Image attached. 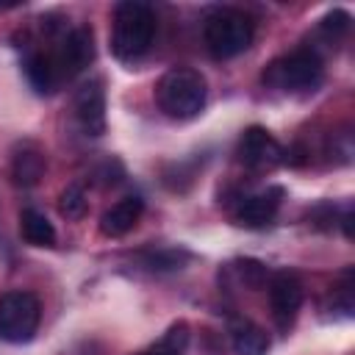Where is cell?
I'll return each instance as SVG.
<instances>
[{
	"mask_svg": "<svg viewBox=\"0 0 355 355\" xmlns=\"http://www.w3.org/2000/svg\"><path fill=\"white\" fill-rule=\"evenodd\" d=\"M155 36V11L147 3L125 0L114 8V31H111V50L119 61L141 58Z\"/></svg>",
	"mask_w": 355,
	"mask_h": 355,
	"instance_id": "6da1fadb",
	"label": "cell"
},
{
	"mask_svg": "<svg viewBox=\"0 0 355 355\" xmlns=\"http://www.w3.org/2000/svg\"><path fill=\"white\" fill-rule=\"evenodd\" d=\"M205 78L191 67H175L155 83V103L169 119H194L205 108Z\"/></svg>",
	"mask_w": 355,
	"mask_h": 355,
	"instance_id": "7a4b0ae2",
	"label": "cell"
},
{
	"mask_svg": "<svg viewBox=\"0 0 355 355\" xmlns=\"http://www.w3.org/2000/svg\"><path fill=\"white\" fill-rule=\"evenodd\" d=\"M255 36V22L241 8H216L205 17L202 39L214 58H236L241 55Z\"/></svg>",
	"mask_w": 355,
	"mask_h": 355,
	"instance_id": "3957f363",
	"label": "cell"
},
{
	"mask_svg": "<svg viewBox=\"0 0 355 355\" xmlns=\"http://www.w3.org/2000/svg\"><path fill=\"white\" fill-rule=\"evenodd\" d=\"M322 80V58L313 50H294L272 61L263 72V83L283 92H311Z\"/></svg>",
	"mask_w": 355,
	"mask_h": 355,
	"instance_id": "277c9868",
	"label": "cell"
},
{
	"mask_svg": "<svg viewBox=\"0 0 355 355\" xmlns=\"http://www.w3.org/2000/svg\"><path fill=\"white\" fill-rule=\"evenodd\" d=\"M42 319V305L31 291H6L0 294V338L8 344H25L33 338Z\"/></svg>",
	"mask_w": 355,
	"mask_h": 355,
	"instance_id": "5b68a950",
	"label": "cell"
},
{
	"mask_svg": "<svg viewBox=\"0 0 355 355\" xmlns=\"http://www.w3.org/2000/svg\"><path fill=\"white\" fill-rule=\"evenodd\" d=\"M283 147L280 141L261 125H252L239 139V161L250 169H275L283 164Z\"/></svg>",
	"mask_w": 355,
	"mask_h": 355,
	"instance_id": "8992f818",
	"label": "cell"
},
{
	"mask_svg": "<svg viewBox=\"0 0 355 355\" xmlns=\"http://www.w3.org/2000/svg\"><path fill=\"white\" fill-rule=\"evenodd\" d=\"M269 305L280 327H288L302 305V283L291 272H277L269 280Z\"/></svg>",
	"mask_w": 355,
	"mask_h": 355,
	"instance_id": "52a82bcc",
	"label": "cell"
},
{
	"mask_svg": "<svg viewBox=\"0 0 355 355\" xmlns=\"http://www.w3.org/2000/svg\"><path fill=\"white\" fill-rule=\"evenodd\" d=\"M75 119L86 136H100L105 130V92L100 80H89L75 94Z\"/></svg>",
	"mask_w": 355,
	"mask_h": 355,
	"instance_id": "ba28073f",
	"label": "cell"
},
{
	"mask_svg": "<svg viewBox=\"0 0 355 355\" xmlns=\"http://www.w3.org/2000/svg\"><path fill=\"white\" fill-rule=\"evenodd\" d=\"M283 202V189L280 186H269L258 194H250L239 202L236 208V222L244 227H263L275 219L277 208Z\"/></svg>",
	"mask_w": 355,
	"mask_h": 355,
	"instance_id": "9c48e42d",
	"label": "cell"
},
{
	"mask_svg": "<svg viewBox=\"0 0 355 355\" xmlns=\"http://www.w3.org/2000/svg\"><path fill=\"white\" fill-rule=\"evenodd\" d=\"M141 211H144V200L141 197H122V200H116L111 208L103 211V216H100V233L108 236V239L128 236L139 225Z\"/></svg>",
	"mask_w": 355,
	"mask_h": 355,
	"instance_id": "30bf717a",
	"label": "cell"
},
{
	"mask_svg": "<svg viewBox=\"0 0 355 355\" xmlns=\"http://www.w3.org/2000/svg\"><path fill=\"white\" fill-rule=\"evenodd\" d=\"M92 61H94V33L89 25H80L64 39L58 67H64L67 75H75V72L86 69Z\"/></svg>",
	"mask_w": 355,
	"mask_h": 355,
	"instance_id": "8fae6325",
	"label": "cell"
},
{
	"mask_svg": "<svg viewBox=\"0 0 355 355\" xmlns=\"http://www.w3.org/2000/svg\"><path fill=\"white\" fill-rule=\"evenodd\" d=\"M44 169H47V158H44V153L36 144L25 141V144L17 147V153L11 158L14 183H19V186H36L44 178Z\"/></svg>",
	"mask_w": 355,
	"mask_h": 355,
	"instance_id": "7c38bea8",
	"label": "cell"
},
{
	"mask_svg": "<svg viewBox=\"0 0 355 355\" xmlns=\"http://www.w3.org/2000/svg\"><path fill=\"white\" fill-rule=\"evenodd\" d=\"M19 233L31 247H53L55 244V227L53 222L36 211V208H25L19 214Z\"/></svg>",
	"mask_w": 355,
	"mask_h": 355,
	"instance_id": "4fadbf2b",
	"label": "cell"
},
{
	"mask_svg": "<svg viewBox=\"0 0 355 355\" xmlns=\"http://www.w3.org/2000/svg\"><path fill=\"white\" fill-rule=\"evenodd\" d=\"M25 75L39 94H50L55 86V61L44 53H31L25 58Z\"/></svg>",
	"mask_w": 355,
	"mask_h": 355,
	"instance_id": "5bb4252c",
	"label": "cell"
},
{
	"mask_svg": "<svg viewBox=\"0 0 355 355\" xmlns=\"http://www.w3.org/2000/svg\"><path fill=\"white\" fill-rule=\"evenodd\" d=\"M269 336L263 327L258 324H250V322H241L236 330H233V352L236 355H266L269 352Z\"/></svg>",
	"mask_w": 355,
	"mask_h": 355,
	"instance_id": "9a60e30c",
	"label": "cell"
},
{
	"mask_svg": "<svg viewBox=\"0 0 355 355\" xmlns=\"http://www.w3.org/2000/svg\"><path fill=\"white\" fill-rule=\"evenodd\" d=\"M58 211H61V216H67V219H83V216H86V211H89V197H86V191H83L80 183H69V186L58 194Z\"/></svg>",
	"mask_w": 355,
	"mask_h": 355,
	"instance_id": "2e32d148",
	"label": "cell"
},
{
	"mask_svg": "<svg viewBox=\"0 0 355 355\" xmlns=\"http://www.w3.org/2000/svg\"><path fill=\"white\" fill-rule=\"evenodd\" d=\"M230 269L236 272V277L247 286V288H261L266 283V266L261 261H252V258H244V261H236L230 263Z\"/></svg>",
	"mask_w": 355,
	"mask_h": 355,
	"instance_id": "e0dca14e",
	"label": "cell"
},
{
	"mask_svg": "<svg viewBox=\"0 0 355 355\" xmlns=\"http://www.w3.org/2000/svg\"><path fill=\"white\" fill-rule=\"evenodd\" d=\"M319 28H322L327 36H341V33H347V31H349V14H347V11H341V8H336V11H330V14H324V17H322Z\"/></svg>",
	"mask_w": 355,
	"mask_h": 355,
	"instance_id": "ac0fdd59",
	"label": "cell"
},
{
	"mask_svg": "<svg viewBox=\"0 0 355 355\" xmlns=\"http://www.w3.org/2000/svg\"><path fill=\"white\" fill-rule=\"evenodd\" d=\"M139 355H183V349H175V347H166V344H155L153 349H147V352H139Z\"/></svg>",
	"mask_w": 355,
	"mask_h": 355,
	"instance_id": "d6986e66",
	"label": "cell"
}]
</instances>
